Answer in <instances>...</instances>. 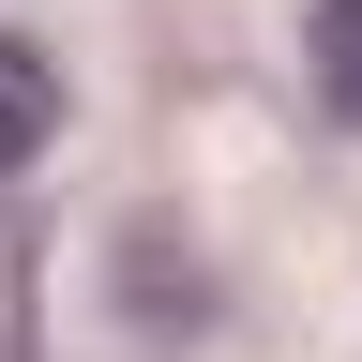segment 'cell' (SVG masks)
<instances>
[{
    "label": "cell",
    "mask_w": 362,
    "mask_h": 362,
    "mask_svg": "<svg viewBox=\"0 0 362 362\" xmlns=\"http://www.w3.org/2000/svg\"><path fill=\"white\" fill-rule=\"evenodd\" d=\"M45 136H61V76H45V61H30V45H16V30H0V181H16V166L45 151Z\"/></svg>",
    "instance_id": "obj_1"
},
{
    "label": "cell",
    "mask_w": 362,
    "mask_h": 362,
    "mask_svg": "<svg viewBox=\"0 0 362 362\" xmlns=\"http://www.w3.org/2000/svg\"><path fill=\"white\" fill-rule=\"evenodd\" d=\"M0 362H45V257L16 211H0Z\"/></svg>",
    "instance_id": "obj_2"
},
{
    "label": "cell",
    "mask_w": 362,
    "mask_h": 362,
    "mask_svg": "<svg viewBox=\"0 0 362 362\" xmlns=\"http://www.w3.org/2000/svg\"><path fill=\"white\" fill-rule=\"evenodd\" d=\"M317 90H332V121H362V0H317Z\"/></svg>",
    "instance_id": "obj_3"
}]
</instances>
